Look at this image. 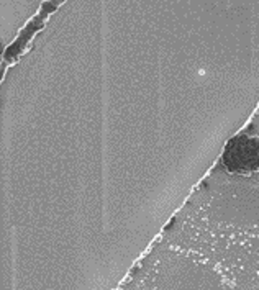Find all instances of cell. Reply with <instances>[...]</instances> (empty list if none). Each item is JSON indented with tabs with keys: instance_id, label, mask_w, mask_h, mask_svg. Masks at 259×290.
<instances>
[{
	"instance_id": "6da1fadb",
	"label": "cell",
	"mask_w": 259,
	"mask_h": 290,
	"mask_svg": "<svg viewBox=\"0 0 259 290\" xmlns=\"http://www.w3.org/2000/svg\"><path fill=\"white\" fill-rule=\"evenodd\" d=\"M222 164L228 172L249 174L259 169V139L246 135L233 138L226 144Z\"/></svg>"
}]
</instances>
